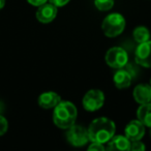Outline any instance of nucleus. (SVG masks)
Segmentation results:
<instances>
[{
    "instance_id": "nucleus-9",
    "label": "nucleus",
    "mask_w": 151,
    "mask_h": 151,
    "mask_svg": "<svg viewBox=\"0 0 151 151\" xmlns=\"http://www.w3.org/2000/svg\"><path fill=\"white\" fill-rule=\"evenodd\" d=\"M36 19L42 24H49L55 20L57 16V6L52 3H45L38 6L36 11Z\"/></svg>"
},
{
    "instance_id": "nucleus-1",
    "label": "nucleus",
    "mask_w": 151,
    "mask_h": 151,
    "mask_svg": "<svg viewBox=\"0 0 151 151\" xmlns=\"http://www.w3.org/2000/svg\"><path fill=\"white\" fill-rule=\"evenodd\" d=\"M87 130L90 142L107 144L115 136L116 125L110 118L99 117L89 124Z\"/></svg>"
},
{
    "instance_id": "nucleus-3",
    "label": "nucleus",
    "mask_w": 151,
    "mask_h": 151,
    "mask_svg": "<svg viewBox=\"0 0 151 151\" xmlns=\"http://www.w3.org/2000/svg\"><path fill=\"white\" fill-rule=\"evenodd\" d=\"M125 19L121 14L113 13L108 15L101 23V30L107 37H116L123 32Z\"/></svg>"
},
{
    "instance_id": "nucleus-17",
    "label": "nucleus",
    "mask_w": 151,
    "mask_h": 151,
    "mask_svg": "<svg viewBox=\"0 0 151 151\" xmlns=\"http://www.w3.org/2000/svg\"><path fill=\"white\" fill-rule=\"evenodd\" d=\"M130 151H146V146L142 141L130 142Z\"/></svg>"
},
{
    "instance_id": "nucleus-16",
    "label": "nucleus",
    "mask_w": 151,
    "mask_h": 151,
    "mask_svg": "<svg viewBox=\"0 0 151 151\" xmlns=\"http://www.w3.org/2000/svg\"><path fill=\"white\" fill-rule=\"evenodd\" d=\"M94 5L99 11L108 12L113 9L114 0H94Z\"/></svg>"
},
{
    "instance_id": "nucleus-23",
    "label": "nucleus",
    "mask_w": 151,
    "mask_h": 151,
    "mask_svg": "<svg viewBox=\"0 0 151 151\" xmlns=\"http://www.w3.org/2000/svg\"><path fill=\"white\" fill-rule=\"evenodd\" d=\"M4 4H5V0H0V9H2Z\"/></svg>"
},
{
    "instance_id": "nucleus-13",
    "label": "nucleus",
    "mask_w": 151,
    "mask_h": 151,
    "mask_svg": "<svg viewBox=\"0 0 151 151\" xmlns=\"http://www.w3.org/2000/svg\"><path fill=\"white\" fill-rule=\"evenodd\" d=\"M132 96L139 105L151 103V85L139 84L134 88Z\"/></svg>"
},
{
    "instance_id": "nucleus-20",
    "label": "nucleus",
    "mask_w": 151,
    "mask_h": 151,
    "mask_svg": "<svg viewBox=\"0 0 151 151\" xmlns=\"http://www.w3.org/2000/svg\"><path fill=\"white\" fill-rule=\"evenodd\" d=\"M70 0H50V2L52 4H54L55 6L57 7H61V6H64L65 4L69 2Z\"/></svg>"
},
{
    "instance_id": "nucleus-2",
    "label": "nucleus",
    "mask_w": 151,
    "mask_h": 151,
    "mask_svg": "<svg viewBox=\"0 0 151 151\" xmlns=\"http://www.w3.org/2000/svg\"><path fill=\"white\" fill-rule=\"evenodd\" d=\"M77 117V108L71 101H61L53 111V122L61 129H68L73 124H76Z\"/></svg>"
},
{
    "instance_id": "nucleus-8",
    "label": "nucleus",
    "mask_w": 151,
    "mask_h": 151,
    "mask_svg": "<svg viewBox=\"0 0 151 151\" xmlns=\"http://www.w3.org/2000/svg\"><path fill=\"white\" fill-rule=\"evenodd\" d=\"M124 136L130 141H140L145 136V125L138 119L132 120L124 128Z\"/></svg>"
},
{
    "instance_id": "nucleus-24",
    "label": "nucleus",
    "mask_w": 151,
    "mask_h": 151,
    "mask_svg": "<svg viewBox=\"0 0 151 151\" xmlns=\"http://www.w3.org/2000/svg\"><path fill=\"white\" fill-rule=\"evenodd\" d=\"M150 137H151V128H150Z\"/></svg>"
},
{
    "instance_id": "nucleus-10",
    "label": "nucleus",
    "mask_w": 151,
    "mask_h": 151,
    "mask_svg": "<svg viewBox=\"0 0 151 151\" xmlns=\"http://www.w3.org/2000/svg\"><path fill=\"white\" fill-rule=\"evenodd\" d=\"M132 78H134V75L132 73V71L123 67L116 70L113 76V82L116 88L126 89L132 85Z\"/></svg>"
},
{
    "instance_id": "nucleus-12",
    "label": "nucleus",
    "mask_w": 151,
    "mask_h": 151,
    "mask_svg": "<svg viewBox=\"0 0 151 151\" xmlns=\"http://www.w3.org/2000/svg\"><path fill=\"white\" fill-rule=\"evenodd\" d=\"M106 151H130V141L124 134H115L107 143Z\"/></svg>"
},
{
    "instance_id": "nucleus-18",
    "label": "nucleus",
    "mask_w": 151,
    "mask_h": 151,
    "mask_svg": "<svg viewBox=\"0 0 151 151\" xmlns=\"http://www.w3.org/2000/svg\"><path fill=\"white\" fill-rule=\"evenodd\" d=\"M7 129H9V121L2 114H0V137L3 136L7 132Z\"/></svg>"
},
{
    "instance_id": "nucleus-6",
    "label": "nucleus",
    "mask_w": 151,
    "mask_h": 151,
    "mask_svg": "<svg viewBox=\"0 0 151 151\" xmlns=\"http://www.w3.org/2000/svg\"><path fill=\"white\" fill-rule=\"evenodd\" d=\"M66 141L73 147H83L89 142L88 130L82 125L73 124L66 129Z\"/></svg>"
},
{
    "instance_id": "nucleus-11",
    "label": "nucleus",
    "mask_w": 151,
    "mask_h": 151,
    "mask_svg": "<svg viewBox=\"0 0 151 151\" xmlns=\"http://www.w3.org/2000/svg\"><path fill=\"white\" fill-rule=\"evenodd\" d=\"M60 101H61L60 95L57 92H55V91H46V92H42L37 99L38 106L46 110L54 109Z\"/></svg>"
},
{
    "instance_id": "nucleus-5",
    "label": "nucleus",
    "mask_w": 151,
    "mask_h": 151,
    "mask_svg": "<svg viewBox=\"0 0 151 151\" xmlns=\"http://www.w3.org/2000/svg\"><path fill=\"white\" fill-rule=\"evenodd\" d=\"M105 104V93L99 89H90L85 93L82 99V105L87 112H95Z\"/></svg>"
},
{
    "instance_id": "nucleus-4",
    "label": "nucleus",
    "mask_w": 151,
    "mask_h": 151,
    "mask_svg": "<svg viewBox=\"0 0 151 151\" xmlns=\"http://www.w3.org/2000/svg\"><path fill=\"white\" fill-rule=\"evenodd\" d=\"M106 62L115 69L123 68L128 64V54L121 47H113L106 53Z\"/></svg>"
},
{
    "instance_id": "nucleus-19",
    "label": "nucleus",
    "mask_w": 151,
    "mask_h": 151,
    "mask_svg": "<svg viewBox=\"0 0 151 151\" xmlns=\"http://www.w3.org/2000/svg\"><path fill=\"white\" fill-rule=\"evenodd\" d=\"M87 151H106V147L104 146V144L91 142V144L87 148Z\"/></svg>"
},
{
    "instance_id": "nucleus-22",
    "label": "nucleus",
    "mask_w": 151,
    "mask_h": 151,
    "mask_svg": "<svg viewBox=\"0 0 151 151\" xmlns=\"http://www.w3.org/2000/svg\"><path fill=\"white\" fill-rule=\"evenodd\" d=\"M3 110H4V105H3L2 101H0V114H2Z\"/></svg>"
},
{
    "instance_id": "nucleus-14",
    "label": "nucleus",
    "mask_w": 151,
    "mask_h": 151,
    "mask_svg": "<svg viewBox=\"0 0 151 151\" xmlns=\"http://www.w3.org/2000/svg\"><path fill=\"white\" fill-rule=\"evenodd\" d=\"M137 118L145 125V127L151 128V103L140 105L137 111Z\"/></svg>"
},
{
    "instance_id": "nucleus-21",
    "label": "nucleus",
    "mask_w": 151,
    "mask_h": 151,
    "mask_svg": "<svg viewBox=\"0 0 151 151\" xmlns=\"http://www.w3.org/2000/svg\"><path fill=\"white\" fill-rule=\"evenodd\" d=\"M27 1L31 5H33V6H40V5L47 3L48 0H27Z\"/></svg>"
},
{
    "instance_id": "nucleus-7",
    "label": "nucleus",
    "mask_w": 151,
    "mask_h": 151,
    "mask_svg": "<svg viewBox=\"0 0 151 151\" xmlns=\"http://www.w3.org/2000/svg\"><path fill=\"white\" fill-rule=\"evenodd\" d=\"M134 59L140 66L151 68V40L139 44L134 52Z\"/></svg>"
},
{
    "instance_id": "nucleus-15",
    "label": "nucleus",
    "mask_w": 151,
    "mask_h": 151,
    "mask_svg": "<svg viewBox=\"0 0 151 151\" xmlns=\"http://www.w3.org/2000/svg\"><path fill=\"white\" fill-rule=\"evenodd\" d=\"M132 37L138 44H143L150 40V31L144 26H138L132 31Z\"/></svg>"
}]
</instances>
